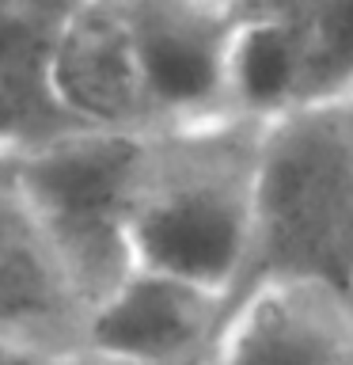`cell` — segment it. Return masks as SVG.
<instances>
[{
    "label": "cell",
    "instance_id": "5",
    "mask_svg": "<svg viewBox=\"0 0 353 365\" xmlns=\"http://www.w3.org/2000/svg\"><path fill=\"white\" fill-rule=\"evenodd\" d=\"M228 301L198 282L133 267L84 319L80 350L114 365H198Z\"/></svg>",
    "mask_w": 353,
    "mask_h": 365
},
{
    "label": "cell",
    "instance_id": "7",
    "mask_svg": "<svg viewBox=\"0 0 353 365\" xmlns=\"http://www.w3.org/2000/svg\"><path fill=\"white\" fill-rule=\"evenodd\" d=\"M198 365H353V301L315 282L255 285Z\"/></svg>",
    "mask_w": 353,
    "mask_h": 365
},
{
    "label": "cell",
    "instance_id": "12",
    "mask_svg": "<svg viewBox=\"0 0 353 365\" xmlns=\"http://www.w3.org/2000/svg\"><path fill=\"white\" fill-rule=\"evenodd\" d=\"M76 125L57 110L46 84H8L0 80V164L73 133Z\"/></svg>",
    "mask_w": 353,
    "mask_h": 365
},
{
    "label": "cell",
    "instance_id": "15",
    "mask_svg": "<svg viewBox=\"0 0 353 365\" xmlns=\"http://www.w3.org/2000/svg\"><path fill=\"white\" fill-rule=\"evenodd\" d=\"M8 168H11V164H0V171H8Z\"/></svg>",
    "mask_w": 353,
    "mask_h": 365
},
{
    "label": "cell",
    "instance_id": "17",
    "mask_svg": "<svg viewBox=\"0 0 353 365\" xmlns=\"http://www.w3.org/2000/svg\"><path fill=\"white\" fill-rule=\"evenodd\" d=\"M349 110H353V103H349Z\"/></svg>",
    "mask_w": 353,
    "mask_h": 365
},
{
    "label": "cell",
    "instance_id": "14",
    "mask_svg": "<svg viewBox=\"0 0 353 365\" xmlns=\"http://www.w3.org/2000/svg\"><path fill=\"white\" fill-rule=\"evenodd\" d=\"M0 365H38L34 358H27V354H19V350H11L0 342Z\"/></svg>",
    "mask_w": 353,
    "mask_h": 365
},
{
    "label": "cell",
    "instance_id": "9",
    "mask_svg": "<svg viewBox=\"0 0 353 365\" xmlns=\"http://www.w3.org/2000/svg\"><path fill=\"white\" fill-rule=\"evenodd\" d=\"M296 19L293 0H239V27L228 53V114L270 125L293 114Z\"/></svg>",
    "mask_w": 353,
    "mask_h": 365
},
{
    "label": "cell",
    "instance_id": "4",
    "mask_svg": "<svg viewBox=\"0 0 353 365\" xmlns=\"http://www.w3.org/2000/svg\"><path fill=\"white\" fill-rule=\"evenodd\" d=\"M152 130L228 114L239 0H122Z\"/></svg>",
    "mask_w": 353,
    "mask_h": 365
},
{
    "label": "cell",
    "instance_id": "8",
    "mask_svg": "<svg viewBox=\"0 0 353 365\" xmlns=\"http://www.w3.org/2000/svg\"><path fill=\"white\" fill-rule=\"evenodd\" d=\"M88 308L31 205L0 171V342L34 361L80 350Z\"/></svg>",
    "mask_w": 353,
    "mask_h": 365
},
{
    "label": "cell",
    "instance_id": "13",
    "mask_svg": "<svg viewBox=\"0 0 353 365\" xmlns=\"http://www.w3.org/2000/svg\"><path fill=\"white\" fill-rule=\"evenodd\" d=\"M38 365H114V361H102V358H95V354L76 350V354H65V358H50V361H38Z\"/></svg>",
    "mask_w": 353,
    "mask_h": 365
},
{
    "label": "cell",
    "instance_id": "10",
    "mask_svg": "<svg viewBox=\"0 0 353 365\" xmlns=\"http://www.w3.org/2000/svg\"><path fill=\"white\" fill-rule=\"evenodd\" d=\"M296 19V99L293 110L353 103V4L293 0Z\"/></svg>",
    "mask_w": 353,
    "mask_h": 365
},
{
    "label": "cell",
    "instance_id": "6",
    "mask_svg": "<svg viewBox=\"0 0 353 365\" xmlns=\"http://www.w3.org/2000/svg\"><path fill=\"white\" fill-rule=\"evenodd\" d=\"M46 84L57 110L76 130L152 133L122 0H68L46 65Z\"/></svg>",
    "mask_w": 353,
    "mask_h": 365
},
{
    "label": "cell",
    "instance_id": "11",
    "mask_svg": "<svg viewBox=\"0 0 353 365\" xmlns=\"http://www.w3.org/2000/svg\"><path fill=\"white\" fill-rule=\"evenodd\" d=\"M65 11L68 0H0V80L46 84V65Z\"/></svg>",
    "mask_w": 353,
    "mask_h": 365
},
{
    "label": "cell",
    "instance_id": "3",
    "mask_svg": "<svg viewBox=\"0 0 353 365\" xmlns=\"http://www.w3.org/2000/svg\"><path fill=\"white\" fill-rule=\"evenodd\" d=\"M141 137L73 130L11 160V187L31 205L88 312L137 267L130 210Z\"/></svg>",
    "mask_w": 353,
    "mask_h": 365
},
{
    "label": "cell",
    "instance_id": "1",
    "mask_svg": "<svg viewBox=\"0 0 353 365\" xmlns=\"http://www.w3.org/2000/svg\"><path fill=\"white\" fill-rule=\"evenodd\" d=\"M262 130L224 114L141 137L130 210L137 267L232 297L251 244Z\"/></svg>",
    "mask_w": 353,
    "mask_h": 365
},
{
    "label": "cell",
    "instance_id": "16",
    "mask_svg": "<svg viewBox=\"0 0 353 365\" xmlns=\"http://www.w3.org/2000/svg\"><path fill=\"white\" fill-rule=\"evenodd\" d=\"M349 301H353V285H349Z\"/></svg>",
    "mask_w": 353,
    "mask_h": 365
},
{
    "label": "cell",
    "instance_id": "2",
    "mask_svg": "<svg viewBox=\"0 0 353 365\" xmlns=\"http://www.w3.org/2000/svg\"><path fill=\"white\" fill-rule=\"evenodd\" d=\"M270 282L353 285V110H293L262 130L255 217L228 304Z\"/></svg>",
    "mask_w": 353,
    "mask_h": 365
}]
</instances>
